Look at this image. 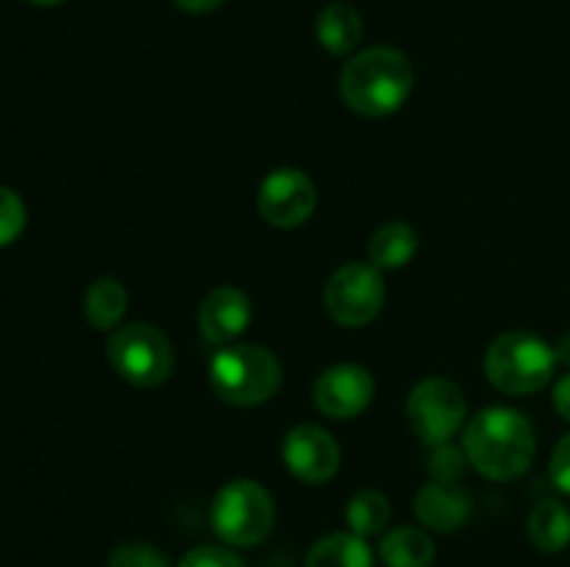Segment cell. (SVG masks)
<instances>
[{
    "label": "cell",
    "mask_w": 570,
    "mask_h": 567,
    "mask_svg": "<svg viewBox=\"0 0 570 567\" xmlns=\"http://www.w3.org/2000/svg\"><path fill=\"white\" fill-rule=\"evenodd\" d=\"M315 31L323 50H328L332 56H348L362 39V17L354 6L328 3L317 14Z\"/></svg>",
    "instance_id": "obj_16"
},
{
    "label": "cell",
    "mask_w": 570,
    "mask_h": 567,
    "mask_svg": "<svg viewBox=\"0 0 570 567\" xmlns=\"http://www.w3.org/2000/svg\"><path fill=\"white\" fill-rule=\"evenodd\" d=\"M109 567H170V561L154 545L122 543L111 550Z\"/></svg>",
    "instance_id": "obj_23"
},
{
    "label": "cell",
    "mask_w": 570,
    "mask_h": 567,
    "mask_svg": "<svg viewBox=\"0 0 570 567\" xmlns=\"http://www.w3.org/2000/svg\"><path fill=\"white\" fill-rule=\"evenodd\" d=\"M415 87L412 61L395 48H367L345 61L340 94L362 117H387L410 100Z\"/></svg>",
    "instance_id": "obj_2"
},
{
    "label": "cell",
    "mask_w": 570,
    "mask_h": 567,
    "mask_svg": "<svg viewBox=\"0 0 570 567\" xmlns=\"http://www.w3.org/2000/svg\"><path fill=\"white\" fill-rule=\"evenodd\" d=\"M212 528L232 548H254L265 543L276 523L273 495L254 478H234L217 489L212 500Z\"/></svg>",
    "instance_id": "obj_5"
},
{
    "label": "cell",
    "mask_w": 570,
    "mask_h": 567,
    "mask_svg": "<svg viewBox=\"0 0 570 567\" xmlns=\"http://www.w3.org/2000/svg\"><path fill=\"white\" fill-rule=\"evenodd\" d=\"M212 389L232 406L267 404L282 387V365L262 345H226L209 361Z\"/></svg>",
    "instance_id": "obj_4"
},
{
    "label": "cell",
    "mask_w": 570,
    "mask_h": 567,
    "mask_svg": "<svg viewBox=\"0 0 570 567\" xmlns=\"http://www.w3.org/2000/svg\"><path fill=\"white\" fill-rule=\"evenodd\" d=\"M468 400L449 378H426L406 398V420L426 448L451 442L465 426Z\"/></svg>",
    "instance_id": "obj_8"
},
{
    "label": "cell",
    "mask_w": 570,
    "mask_h": 567,
    "mask_svg": "<svg viewBox=\"0 0 570 567\" xmlns=\"http://www.w3.org/2000/svg\"><path fill=\"white\" fill-rule=\"evenodd\" d=\"M128 309V289L117 278H95L83 292V315L98 331H115Z\"/></svg>",
    "instance_id": "obj_17"
},
{
    "label": "cell",
    "mask_w": 570,
    "mask_h": 567,
    "mask_svg": "<svg viewBox=\"0 0 570 567\" xmlns=\"http://www.w3.org/2000/svg\"><path fill=\"white\" fill-rule=\"evenodd\" d=\"M317 189L298 167H278L267 172L256 192V209L262 220L276 228H298L315 215Z\"/></svg>",
    "instance_id": "obj_9"
},
{
    "label": "cell",
    "mask_w": 570,
    "mask_h": 567,
    "mask_svg": "<svg viewBox=\"0 0 570 567\" xmlns=\"http://www.w3.org/2000/svg\"><path fill=\"white\" fill-rule=\"evenodd\" d=\"M304 567H373V550L367 539L337 531L312 545Z\"/></svg>",
    "instance_id": "obj_19"
},
{
    "label": "cell",
    "mask_w": 570,
    "mask_h": 567,
    "mask_svg": "<svg viewBox=\"0 0 570 567\" xmlns=\"http://www.w3.org/2000/svg\"><path fill=\"white\" fill-rule=\"evenodd\" d=\"M549 472H551V481L557 484V489H562V493L570 495V434H566V437L557 442L554 454H551Z\"/></svg>",
    "instance_id": "obj_25"
},
{
    "label": "cell",
    "mask_w": 570,
    "mask_h": 567,
    "mask_svg": "<svg viewBox=\"0 0 570 567\" xmlns=\"http://www.w3.org/2000/svg\"><path fill=\"white\" fill-rule=\"evenodd\" d=\"M529 543L543 554H560L570 545V509L560 500H540L527 520Z\"/></svg>",
    "instance_id": "obj_18"
},
{
    "label": "cell",
    "mask_w": 570,
    "mask_h": 567,
    "mask_svg": "<svg viewBox=\"0 0 570 567\" xmlns=\"http://www.w3.org/2000/svg\"><path fill=\"white\" fill-rule=\"evenodd\" d=\"M28 3H33V6H59V3H65V0H28Z\"/></svg>",
    "instance_id": "obj_28"
},
{
    "label": "cell",
    "mask_w": 570,
    "mask_h": 567,
    "mask_svg": "<svg viewBox=\"0 0 570 567\" xmlns=\"http://www.w3.org/2000/svg\"><path fill=\"white\" fill-rule=\"evenodd\" d=\"M417 248H421V239L410 222H384L367 242V261L379 270H399V267L410 265Z\"/></svg>",
    "instance_id": "obj_14"
},
{
    "label": "cell",
    "mask_w": 570,
    "mask_h": 567,
    "mask_svg": "<svg viewBox=\"0 0 570 567\" xmlns=\"http://www.w3.org/2000/svg\"><path fill=\"white\" fill-rule=\"evenodd\" d=\"M379 559L384 567H429L434 561V543L423 528L399 526L382 537Z\"/></svg>",
    "instance_id": "obj_15"
},
{
    "label": "cell",
    "mask_w": 570,
    "mask_h": 567,
    "mask_svg": "<svg viewBox=\"0 0 570 567\" xmlns=\"http://www.w3.org/2000/svg\"><path fill=\"white\" fill-rule=\"evenodd\" d=\"M465 448H454L451 442L438 445L432 448V456H429V472H432V481L443 484H460L462 472H465Z\"/></svg>",
    "instance_id": "obj_22"
},
{
    "label": "cell",
    "mask_w": 570,
    "mask_h": 567,
    "mask_svg": "<svg viewBox=\"0 0 570 567\" xmlns=\"http://www.w3.org/2000/svg\"><path fill=\"white\" fill-rule=\"evenodd\" d=\"M390 515V500L384 498V493L379 489H360L354 498L345 506V523H348V531L356 534L362 539H371L376 534H384L387 528Z\"/></svg>",
    "instance_id": "obj_20"
},
{
    "label": "cell",
    "mask_w": 570,
    "mask_h": 567,
    "mask_svg": "<svg viewBox=\"0 0 570 567\" xmlns=\"http://www.w3.org/2000/svg\"><path fill=\"white\" fill-rule=\"evenodd\" d=\"M178 567H245V561L239 559L234 550L220 548V545H200V548H193Z\"/></svg>",
    "instance_id": "obj_24"
},
{
    "label": "cell",
    "mask_w": 570,
    "mask_h": 567,
    "mask_svg": "<svg viewBox=\"0 0 570 567\" xmlns=\"http://www.w3.org/2000/svg\"><path fill=\"white\" fill-rule=\"evenodd\" d=\"M554 409L560 411L562 420L570 422V372L560 376V381L554 384Z\"/></svg>",
    "instance_id": "obj_26"
},
{
    "label": "cell",
    "mask_w": 570,
    "mask_h": 567,
    "mask_svg": "<svg viewBox=\"0 0 570 567\" xmlns=\"http://www.w3.org/2000/svg\"><path fill=\"white\" fill-rule=\"evenodd\" d=\"M26 222L28 211L20 195L9 187H0V248L20 239V233L26 231Z\"/></svg>",
    "instance_id": "obj_21"
},
{
    "label": "cell",
    "mask_w": 570,
    "mask_h": 567,
    "mask_svg": "<svg viewBox=\"0 0 570 567\" xmlns=\"http://www.w3.org/2000/svg\"><path fill=\"white\" fill-rule=\"evenodd\" d=\"M170 3L178 6L181 11H189V14H206V11H215L226 0H170Z\"/></svg>",
    "instance_id": "obj_27"
},
{
    "label": "cell",
    "mask_w": 570,
    "mask_h": 567,
    "mask_svg": "<svg viewBox=\"0 0 570 567\" xmlns=\"http://www.w3.org/2000/svg\"><path fill=\"white\" fill-rule=\"evenodd\" d=\"M557 350L532 331H507L484 354V376L504 395L540 392L554 378Z\"/></svg>",
    "instance_id": "obj_3"
},
{
    "label": "cell",
    "mask_w": 570,
    "mask_h": 567,
    "mask_svg": "<svg viewBox=\"0 0 570 567\" xmlns=\"http://www.w3.org/2000/svg\"><path fill=\"white\" fill-rule=\"evenodd\" d=\"M373 395H376V381H373L371 370L354 365V361L326 367L312 387V400H315L317 411L332 420H351V417L362 415L371 406Z\"/></svg>",
    "instance_id": "obj_10"
},
{
    "label": "cell",
    "mask_w": 570,
    "mask_h": 567,
    "mask_svg": "<svg viewBox=\"0 0 570 567\" xmlns=\"http://www.w3.org/2000/svg\"><path fill=\"white\" fill-rule=\"evenodd\" d=\"M106 359L122 381L139 389L165 384L176 367V354L165 334L150 322H128L111 331Z\"/></svg>",
    "instance_id": "obj_6"
},
{
    "label": "cell",
    "mask_w": 570,
    "mask_h": 567,
    "mask_svg": "<svg viewBox=\"0 0 570 567\" xmlns=\"http://www.w3.org/2000/svg\"><path fill=\"white\" fill-rule=\"evenodd\" d=\"M250 322V298L237 287H215L198 306V331L206 342L228 345Z\"/></svg>",
    "instance_id": "obj_12"
},
{
    "label": "cell",
    "mask_w": 570,
    "mask_h": 567,
    "mask_svg": "<svg viewBox=\"0 0 570 567\" xmlns=\"http://www.w3.org/2000/svg\"><path fill=\"white\" fill-rule=\"evenodd\" d=\"M282 459L287 470L304 484H326L340 470V448L321 426H295L284 434Z\"/></svg>",
    "instance_id": "obj_11"
},
{
    "label": "cell",
    "mask_w": 570,
    "mask_h": 567,
    "mask_svg": "<svg viewBox=\"0 0 570 567\" xmlns=\"http://www.w3.org/2000/svg\"><path fill=\"white\" fill-rule=\"evenodd\" d=\"M415 515L432 531L451 534L471 517V495L460 484L429 481L415 493Z\"/></svg>",
    "instance_id": "obj_13"
},
{
    "label": "cell",
    "mask_w": 570,
    "mask_h": 567,
    "mask_svg": "<svg viewBox=\"0 0 570 567\" xmlns=\"http://www.w3.org/2000/svg\"><path fill=\"white\" fill-rule=\"evenodd\" d=\"M387 289L384 276L371 261H348L328 276L323 289V306L328 317L343 328H362L376 320Z\"/></svg>",
    "instance_id": "obj_7"
},
{
    "label": "cell",
    "mask_w": 570,
    "mask_h": 567,
    "mask_svg": "<svg viewBox=\"0 0 570 567\" xmlns=\"http://www.w3.org/2000/svg\"><path fill=\"white\" fill-rule=\"evenodd\" d=\"M468 461L490 481H512L532 467L538 439L527 415L510 406H490L473 415L462 437Z\"/></svg>",
    "instance_id": "obj_1"
}]
</instances>
